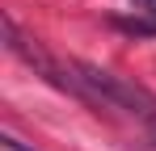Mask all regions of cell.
I'll list each match as a JSON object with an SVG mask.
<instances>
[{
    "label": "cell",
    "mask_w": 156,
    "mask_h": 151,
    "mask_svg": "<svg viewBox=\"0 0 156 151\" xmlns=\"http://www.w3.org/2000/svg\"><path fill=\"white\" fill-rule=\"evenodd\" d=\"M63 92H72L76 101H89V105H105V109H122V113H135V118H148L156 126V97L144 84L110 72V67L63 63Z\"/></svg>",
    "instance_id": "6da1fadb"
},
{
    "label": "cell",
    "mask_w": 156,
    "mask_h": 151,
    "mask_svg": "<svg viewBox=\"0 0 156 151\" xmlns=\"http://www.w3.org/2000/svg\"><path fill=\"white\" fill-rule=\"evenodd\" d=\"M131 8H135L139 17H148V21L156 25V0H131Z\"/></svg>",
    "instance_id": "7a4b0ae2"
},
{
    "label": "cell",
    "mask_w": 156,
    "mask_h": 151,
    "mask_svg": "<svg viewBox=\"0 0 156 151\" xmlns=\"http://www.w3.org/2000/svg\"><path fill=\"white\" fill-rule=\"evenodd\" d=\"M0 143H4V151H34V147H26V143H21V139H17V134H4V139H0Z\"/></svg>",
    "instance_id": "3957f363"
},
{
    "label": "cell",
    "mask_w": 156,
    "mask_h": 151,
    "mask_svg": "<svg viewBox=\"0 0 156 151\" xmlns=\"http://www.w3.org/2000/svg\"><path fill=\"white\" fill-rule=\"evenodd\" d=\"M152 139H156V126H152Z\"/></svg>",
    "instance_id": "277c9868"
}]
</instances>
